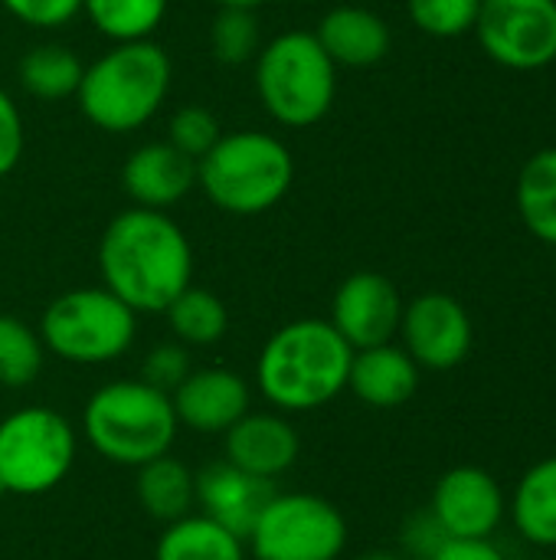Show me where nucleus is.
I'll list each match as a JSON object with an SVG mask.
<instances>
[{
  "label": "nucleus",
  "mask_w": 556,
  "mask_h": 560,
  "mask_svg": "<svg viewBox=\"0 0 556 560\" xmlns=\"http://www.w3.org/2000/svg\"><path fill=\"white\" fill-rule=\"evenodd\" d=\"M98 272L105 289L134 315H154L190 285L193 249L164 210L134 207L105 226L98 243Z\"/></svg>",
  "instance_id": "f257e3e1"
},
{
  "label": "nucleus",
  "mask_w": 556,
  "mask_h": 560,
  "mask_svg": "<svg viewBox=\"0 0 556 560\" xmlns=\"http://www.w3.org/2000/svg\"><path fill=\"white\" fill-rule=\"evenodd\" d=\"M354 348L324 318L282 325L259 351L256 384L279 413H308L347 390Z\"/></svg>",
  "instance_id": "f03ea898"
},
{
  "label": "nucleus",
  "mask_w": 556,
  "mask_h": 560,
  "mask_svg": "<svg viewBox=\"0 0 556 560\" xmlns=\"http://www.w3.org/2000/svg\"><path fill=\"white\" fill-rule=\"evenodd\" d=\"M170 75V59L157 43L131 39L98 56L82 72L75 98L95 128L128 135L157 115L167 98Z\"/></svg>",
  "instance_id": "7ed1b4c3"
},
{
  "label": "nucleus",
  "mask_w": 556,
  "mask_h": 560,
  "mask_svg": "<svg viewBox=\"0 0 556 560\" xmlns=\"http://www.w3.org/2000/svg\"><path fill=\"white\" fill-rule=\"evenodd\" d=\"M177 430L180 423L170 394L144 381L102 384L82 410L85 443L102 459L128 469L170 453Z\"/></svg>",
  "instance_id": "20e7f679"
},
{
  "label": "nucleus",
  "mask_w": 556,
  "mask_h": 560,
  "mask_svg": "<svg viewBox=\"0 0 556 560\" xmlns=\"http://www.w3.org/2000/svg\"><path fill=\"white\" fill-rule=\"evenodd\" d=\"M295 180L292 151L265 131L220 135V141L197 161V184L233 217H259L272 210Z\"/></svg>",
  "instance_id": "39448f33"
},
{
  "label": "nucleus",
  "mask_w": 556,
  "mask_h": 560,
  "mask_svg": "<svg viewBox=\"0 0 556 560\" xmlns=\"http://www.w3.org/2000/svg\"><path fill=\"white\" fill-rule=\"evenodd\" d=\"M256 89L265 112L285 128L321 121L338 92V66L315 33L292 30L275 36L256 62Z\"/></svg>",
  "instance_id": "423d86ee"
},
{
  "label": "nucleus",
  "mask_w": 556,
  "mask_h": 560,
  "mask_svg": "<svg viewBox=\"0 0 556 560\" xmlns=\"http://www.w3.org/2000/svg\"><path fill=\"white\" fill-rule=\"evenodd\" d=\"M138 335V315L105 285L52 299L39 318V341L66 364L98 368L118 361Z\"/></svg>",
  "instance_id": "0eeeda50"
},
{
  "label": "nucleus",
  "mask_w": 556,
  "mask_h": 560,
  "mask_svg": "<svg viewBox=\"0 0 556 560\" xmlns=\"http://www.w3.org/2000/svg\"><path fill=\"white\" fill-rule=\"evenodd\" d=\"M75 430L49 407H23L0 420V486L36 499L62 486L75 463Z\"/></svg>",
  "instance_id": "6e6552de"
},
{
  "label": "nucleus",
  "mask_w": 556,
  "mask_h": 560,
  "mask_svg": "<svg viewBox=\"0 0 556 560\" xmlns=\"http://www.w3.org/2000/svg\"><path fill=\"white\" fill-rule=\"evenodd\" d=\"M344 548L341 509L311 492H275L246 535L252 560H338Z\"/></svg>",
  "instance_id": "1a4fd4ad"
},
{
  "label": "nucleus",
  "mask_w": 556,
  "mask_h": 560,
  "mask_svg": "<svg viewBox=\"0 0 556 560\" xmlns=\"http://www.w3.org/2000/svg\"><path fill=\"white\" fill-rule=\"evenodd\" d=\"M475 36L505 69H544L556 59V0H482Z\"/></svg>",
  "instance_id": "9d476101"
},
{
  "label": "nucleus",
  "mask_w": 556,
  "mask_h": 560,
  "mask_svg": "<svg viewBox=\"0 0 556 560\" xmlns=\"http://www.w3.org/2000/svg\"><path fill=\"white\" fill-rule=\"evenodd\" d=\"M397 335L403 338V351L426 371L459 368L475 341L465 305L446 292H426L403 305Z\"/></svg>",
  "instance_id": "9b49d317"
},
{
  "label": "nucleus",
  "mask_w": 556,
  "mask_h": 560,
  "mask_svg": "<svg viewBox=\"0 0 556 560\" xmlns=\"http://www.w3.org/2000/svg\"><path fill=\"white\" fill-rule=\"evenodd\" d=\"M400 318L403 299L397 285L380 272H354L338 285L328 322L354 351H364L393 341Z\"/></svg>",
  "instance_id": "f8f14e48"
},
{
  "label": "nucleus",
  "mask_w": 556,
  "mask_h": 560,
  "mask_svg": "<svg viewBox=\"0 0 556 560\" xmlns=\"http://www.w3.org/2000/svg\"><path fill=\"white\" fill-rule=\"evenodd\" d=\"M429 512L449 538H492L508 512V502L492 472L478 466H456L436 482Z\"/></svg>",
  "instance_id": "ddd939ff"
},
{
  "label": "nucleus",
  "mask_w": 556,
  "mask_h": 560,
  "mask_svg": "<svg viewBox=\"0 0 556 560\" xmlns=\"http://www.w3.org/2000/svg\"><path fill=\"white\" fill-rule=\"evenodd\" d=\"M249 384L229 368L190 371L184 384L170 394L177 423L203 436L226 433L239 417L249 413Z\"/></svg>",
  "instance_id": "4468645a"
},
{
  "label": "nucleus",
  "mask_w": 556,
  "mask_h": 560,
  "mask_svg": "<svg viewBox=\"0 0 556 560\" xmlns=\"http://www.w3.org/2000/svg\"><path fill=\"white\" fill-rule=\"evenodd\" d=\"M298 430L285 413H246L223 433V459L236 469L275 482L298 459Z\"/></svg>",
  "instance_id": "2eb2a0df"
},
{
  "label": "nucleus",
  "mask_w": 556,
  "mask_h": 560,
  "mask_svg": "<svg viewBox=\"0 0 556 560\" xmlns=\"http://www.w3.org/2000/svg\"><path fill=\"white\" fill-rule=\"evenodd\" d=\"M193 489H197L200 515H206L210 522H216L220 528L233 532L242 541L252 532L265 502L275 495V486L269 479L249 476L226 459L200 469Z\"/></svg>",
  "instance_id": "dca6fc26"
},
{
  "label": "nucleus",
  "mask_w": 556,
  "mask_h": 560,
  "mask_svg": "<svg viewBox=\"0 0 556 560\" xmlns=\"http://www.w3.org/2000/svg\"><path fill=\"white\" fill-rule=\"evenodd\" d=\"M197 184V161L180 154L170 141H154L138 151L121 167L125 194L147 210L174 207Z\"/></svg>",
  "instance_id": "f3484780"
},
{
  "label": "nucleus",
  "mask_w": 556,
  "mask_h": 560,
  "mask_svg": "<svg viewBox=\"0 0 556 560\" xmlns=\"http://www.w3.org/2000/svg\"><path fill=\"white\" fill-rule=\"evenodd\" d=\"M347 390L374 410H397L419 390V364L393 341L354 351Z\"/></svg>",
  "instance_id": "a211bd4d"
},
{
  "label": "nucleus",
  "mask_w": 556,
  "mask_h": 560,
  "mask_svg": "<svg viewBox=\"0 0 556 560\" xmlns=\"http://www.w3.org/2000/svg\"><path fill=\"white\" fill-rule=\"evenodd\" d=\"M318 43L334 66L364 69L390 52V26L364 7H334L318 23Z\"/></svg>",
  "instance_id": "6ab92c4d"
},
{
  "label": "nucleus",
  "mask_w": 556,
  "mask_h": 560,
  "mask_svg": "<svg viewBox=\"0 0 556 560\" xmlns=\"http://www.w3.org/2000/svg\"><path fill=\"white\" fill-rule=\"evenodd\" d=\"M197 476L187 469V463L174 459L170 453L138 466V482H134V492H138V502L141 509L161 522V525H170V522H180L190 515V509L197 505Z\"/></svg>",
  "instance_id": "aec40b11"
},
{
  "label": "nucleus",
  "mask_w": 556,
  "mask_h": 560,
  "mask_svg": "<svg viewBox=\"0 0 556 560\" xmlns=\"http://www.w3.org/2000/svg\"><path fill=\"white\" fill-rule=\"evenodd\" d=\"M511 515L524 541L537 548H556V456L541 459L521 476Z\"/></svg>",
  "instance_id": "412c9836"
},
{
  "label": "nucleus",
  "mask_w": 556,
  "mask_h": 560,
  "mask_svg": "<svg viewBox=\"0 0 556 560\" xmlns=\"http://www.w3.org/2000/svg\"><path fill=\"white\" fill-rule=\"evenodd\" d=\"M154 560H249L246 541L220 528L206 515L170 522L154 548Z\"/></svg>",
  "instance_id": "4be33fe9"
},
{
  "label": "nucleus",
  "mask_w": 556,
  "mask_h": 560,
  "mask_svg": "<svg viewBox=\"0 0 556 560\" xmlns=\"http://www.w3.org/2000/svg\"><path fill=\"white\" fill-rule=\"evenodd\" d=\"M518 210L524 226L556 246V148L537 151L518 177Z\"/></svg>",
  "instance_id": "5701e85b"
},
{
  "label": "nucleus",
  "mask_w": 556,
  "mask_h": 560,
  "mask_svg": "<svg viewBox=\"0 0 556 560\" xmlns=\"http://www.w3.org/2000/svg\"><path fill=\"white\" fill-rule=\"evenodd\" d=\"M174 338L184 348H210L216 341H223L226 328H229V315L226 305L197 285H187L167 308H164Z\"/></svg>",
  "instance_id": "b1692460"
},
{
  "label": "nucleus",
  "mask_w": 556,
  "mask_h": 560,
  "mask_svg": "<svg viewBox=\"0 0 556 560\" xmlns=\"http://www.w3.org/2000/svg\"><path fill=\"white\" fill-rule=\"evenodd\" d=\"M85 66L79 62V56L69 46H56V43H43L33 46L23 59H20V82L29 95L56 102V98H69L79 92Z\"/></svg>",
  "instance_id": "393cba45"
},
{
  "label": "nucleus",
  "mask_w": 556,
  "mask_h": 560,
  "mask_svg": "<svg viewBox=\"0 0 556 560\" xmlns=\"http://www.w3.org/2000/svg\"><path fill=\"white\" fill-rule=\"evenodd\" d=\"M82 10L102 36L131 43L147 39L161 26L167 0H82Z\"/></svg>",
  "instance_id": "a878e982"
},
{
  "label": "nucleus",
  "mask_w": 556,
  "mask_h": 560,
  "mask_svg": "<svg viewBox=\"0 0 556 560\" xmlns=\"http://www.w3.org/2000/svg\"><path fill=\"white\" fill-rule=\"evenodd\" d=\"M46 348L39 331L13 315H0V387H26L43 371Z\"/></svg>",
  "instance_id": "bb28decb"
},
{
  "label": "nucleus",
  "mask_w": 556,
  "mask_h": 560,
  "mask_svg": "<svg viewBox=\"0 0 556 560\" xmlns=\"http://www.w3.org/2000/svg\"><path fill=\"white\" fill-rule=\"evenodd\" d=\"M210 43L220 62L226 66L249 62L252 56H259V43H262L256 13L242 7H220L213 30H210Z\"/></svg>",
  "instance_id": "cd10ccee"
},
{
  "label": "nucleus",
  "mask_w": 556,
  "mask_h": 560,
  "mask_svg": "<svg viewBox=\"0 0 556 560\" xmlns=\"http://www.w3.org/2000/svg\"><path fill=\"white\" fill-rule=\"evenodd\" d=\"M406 7L423 33L436 39H452L475 30L482 0H406Z\"/></svg>",
  "instance_id": "c85d7f7f"
},
{
  "label": "nucleus",
  "mask_w": 556,
  "mask_h": 560,
  "mask_svg": "<svg viewBox=\"0 0 556 560\" xmlns=\"http://www.w3.org/2000/svg\"><path fill=\"white\" fill-rule=\"evenodd\" d=\"M220 121L203 105H184L170 118V144L187 154L190 161H200L216 141H220Z\"/></svg>",
  "instance_id": "c756f323"
},
{
  "label": "nucleus",
  "mask_w": 556,
  "mask_h": 560,
  "mask_svg": "<svg viewBox=\"0 0 556 560\" xmlns=\"http://www.w3.org/2000/svg\"><path fill=\"white\" fill-rule=\"evenodd\" d=\"M190 371H193L190 368V351L180 341H164V345H154L144 354L141 381L157 387V390H164V394H174Z\"/></svg>",
  "instance_id": "7c9ffc66"
},
{
  "label": "nucleus",
  "mask_w": 556,
  "mask_h": 560,
  "mask_svg": "<svg viewBox=\"0 0 556 560\" xmlns=\"http://www.w3.org/2000/svg\"><path fill=\"white\" fill-rule=\"evenodd\" d=\"M446 541H449V535L429 509H419L403 522L400 545H403V558L406 560H429Z\"/></svg>",
  "instance_id": "2f4dec72"
},
{
  "label": "nucleus",
  "mask_w": 556,
  "mask_h": 560,
  "mask_svg": "<svg viewBox=\"0 0 556 560\" xmlns=\"http://www.w3.org/2000/svg\"><path fill=\"white\" fill-rule=\"evenodd\" d=\"M7 7V13H13L20 23L26 26H39V30H52L69 23L79 10L82 0H0Z\"/></svg>",
  "instance_id": "473e14b6"
},
{
  "label": "nucleus",
  "mask_w": 556,
  "mask_h": 560,
  "mask_svg": "<svg viewBox=\"0 0 556 560\" xmlns=\"http://www.w3.org/2000/svg\"><path fill=\"white\" fill-rule=\"evenodd\" d=\"M23 154V118L13 98L0 89V177L16 167Z\"/></svg>",
  "instance_id": "72a5a7b5"
},
{
  "label": "nucleus",
  "mask_w": 556,
  "mask_h": 560,
  "mask_svg": "<svg viewBox=\"0 0 556 560\" xmlns=\"http://www.w3.org/2000/svg\"><path fill=\"white\" fill-rule=\"evenodd\" d=\"M429 560H508L492 538H449Z\"/></svg>",
  "instance_id": "f704fd0d"
},
{
  "label": "nucleus",
  "mask_w": 556,
  "mask_h": 560,
  "mask_svg": "<svg viewBox=\"0 0 556 560\" xmlns=\"http://www.w3.org/2000/svg\"><path fill=\"white\" fill-rule=\"evenodd\" d=\"M220 7H242V10H256V7H262L265 0H216Z\"/></svg>",
  "instance_id": "c9c22d12"
},
{
  "label": "nucleus",
  "mask_w": 556,
  "mask_h": 560,
  "mask_svg": "<svg viewBox=\"0 0 556 560\" xmlns=\"http://www.w3.org/2000/svg\"><path fill=\"white\" fill-rule=\"evenodd\" d=\"M357 560H406V558H400V555H390V551H374V555H360Z\"/></svg>",
  "instance_id": "e433bc0d"
},
{
  "label": "nucleus",
  "mask_w": 556,
  "mask_h": 560,
  "mask_svg": "<svg viewBox=\"0 0 556 560\" xmlns=\"http://www.w3.org/2000/svg\"><path fill=\"white\" fill-rule=\"evenodd\" d=\"M3 495H7V492H3V486H0V499H3Z\"/></svg>",
  "instance_id": "4c0bfd02"
}]
</instances>
